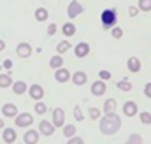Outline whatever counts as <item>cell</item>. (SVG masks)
Here are the masks:
<instances>
[{
	"label": "cell",
	"instance_id": "cell-1",
	"mask_svg": "<svg viewBox=\"0 0 151 144\" xmlns=\"http://www.w3.org/2000/svg\"><path fill=\"white\" fill-rule=\"evenodd\" d=\"M99 127H100V130H102L106 135H113V134H116V132L119 130L121 120H119V116H118L116 112H111V114H106V116L100 120Z\"/></svg>",
	"mask_w": 151,
	"mask_h": 144
},
{
	"label": "cell",
	"instance_id": "cell-2",
	"mask_svg": "<svg viewBox=\"0 0 151 144\" xmlns=\"http://www.w3.org/2000/svg\"><path fill=\"white\" fill-rule=\"evenodd\" d=\"M116 19H118V16H116V11H114V9H106V11H102V14H100V21H102V27H104L106 30L116 27Z\"/></svg>",
	"mask_w": 151,
	"mask_h": 144
},
{
	"label": "cell",
	"instance_id": "cell-3",
	"mask_svg": "<svg viewBox=\"0 0 151 144\" xmlns=\"http://www.w3.org/2000/svg\"><path fill=\"white\" fill-rule=\"evenodd\" d=\"M32 121H34V116L30 114V112H21V114H18L16 116V125L18 127H28V125H32Z\"/></svg>",
	"mask_w": 151,
	"mask_h": 144
},
{
	"label": "cell",
	"instance_id": "cell-4",
	"mask_svg": "<svg viewBox=\"0 0 151 144\" xmlns=\"http://www.w3.org/2000/svg\"><path fill=\"white\" fill-rule=\"evenodd\" d=\"M53 127H63L65 125V112H63V109H55L53 111Z\"/></svg>",
	"mask_w": 151,
	"mask_h": 144
},
{
	"label": "cell",
	"instance_id": "cell-5",
	"mask_svg": "<svg viewBox=\"0 0 151 144\" xmlns=\"http://www.w3.org/2000/svg\"><path fill=\"white\" fill-rule=\"evenodd\" d=\"M39 132H40V134H44L46 137H49V135H53V132H55V127H53V123H51V121H46V120H42V121L39 123Z\"/></svg>",
	"mask_w": 151,
	"mask_h": 144
},
{
	"label": "cell",
	"instance_id": "cell-6",
	"mask_svg": "<svg viewBox=\"0 0 151 144\" xmlns=\"http://www.w3.org/2000/svg\"><path fill=\"white\" fill-rule=\"evenodd\" d=\"M83 12V5L77 2V0H72L70 4H69V9H67V14L70 16V18H76V16H79Z\"/></svg>",
	"mask_w": 151,
	"mask_h": 144
},
{
	"label": "cell",
	"instance_id": "cell-7",
	"mask_svg": "<svg viewBox=\"0 0 151 144\" xmlns=\"http://www.w3.org/2000/svg\"><path fill=\"white\" fill-rule=\"evenodd\" d=\"M2 114L7 116V118H16V116H18V107H16L14 104L7 102V104L2 106Z\"/></svg>",
	"mask_w": 151,
	"mask_h": 144
},
{
	"label": "cell",
	"instance_id": "cell-8",
	"mask_svg": "<svg viewBox=\"0 0 151 144\" xmlns=\"http://www.w3.org/2000/svg\"><path fill=\"white\" fill-rule=\"evenodd\" d=\"M16 53H18V56L27 58V56H30V55H32V48H30V44H27V42H19V44H18Z\"/></svg>",
	"mask_w": 151,
	"mask_h": 144
},
{
	"label": "cell",
	"instance_id": "cell-9",
	"mask_svg": "<svg viewBox=\"0 0 151 144\" xmlns=\"http://www.w3.org/2000/svg\"><path fill=\"white\" fill-rule=\"evenodd\" d=\"M23 141H25V144H37L39 141V132L37 130H27L25 132V135H23Z\"/></svg>",
	"mask_w": 151,
	"mask_h": 144
},
{
	"label": "cell",
	"instance_id": "cell-10",
	"mask_svg": "<svg viewBox=\"0 0 151 144\" xmlns=\"http://www.w3.org/2000/svg\"><path fill=\"white\" fill-rule=\"evenodd\" d=\"M74 53H76L77 58H84V56L90 53V46H88L86 42H79V44L74 48Z\"/></svg>",
	"mask_w": 151,
	"mask_h": 144
},
{
	"label": "cell",
	"instance_id": "cell-11",
	"mask_svg": "<svg viewBox=\"0 0 151 144\" xmlns=\"http://www.w3.org/2000/svg\"><path fill=\"white\" fill-rule=\"evenodd\" d=\"M28 91H30V97L35 99V100H40V99L44 97V88H42L40 84H32V86L28 88Z\"/></svg>",
	"mask_w": 151,
	"mask_h": 144
},
{
	"label": "cell",
	"instance_id": "cell-12",
	"mask_svg": "<svg viewBox=\"0 0 151 144\" xmlns=\"http://www.w3.org/2000/svg\"><path fill=\"white\" fill-rule=\"evenodd\" d=\"M91 93H93L95 97L104 95V93H106V83H104V81H95V83L91 84Z\"/></svg>",
	"mask_w": 151,
	"mask_h": 144
},
{
	"label": "cell",
	"instance_id": "cell-13",
	"mask_svg": "<svg viewBox=\"0 0 151 144\" xmlns=\"http://www.w3.org/2000/svg\"><path fill=\"white\" fill-rule=\"evenodd\" d=\"M123 112H125L128 118L135 116V114H137V104L132 102V100H130V102H125V104H123Z\"/></svg>",
	"mask_w": 151,
	"mask_h": 144
},
{
	"label": "cell",
	"instance_id": "cell-14",
	"mask_svg": "<svg viewBox=\"0 0 151 144\" xmlns=\"http://www.w3.org/2000/svg\"><path fill=\"white\" fill-rule=\"evenodd\" d=\"M55 79H56L58 83H65V81H69V79H70V72L62 67V69H58V71L55 72Z\"/></svg>",
	"mask_w": 151,
	"mask_h": 144
},
{
	"label": "cell",
	"instance_id": "cell-15",
	"mask_svg": "<svg viewBox=\"0 0 151 144\" xmlns=\"http://www.w3.org/2000/svg\"><path fill=\"white\" fill-rule=\"evenodd\" d=\"M2 137H4V141L5 143H9V144H12V143H16V130L14 128H5L4 130V134H2Z\"/></svg>",
	"mask_w": 151,
	"mask_h": 144
},
{
	"label": "cell",
	"instance_id": "cell-16",
	"mask_svg": "<svg viewBox=\"0 0 151 144\" xmlns=\"http://www.w3.org/2000/svg\"><path fill=\"white\" fill-rule=\"evenodd\" d=\"M12 91H14L16 95H23L25 91H28V86H27L25 81H16V83L12 84Z\"/></svg>",
	"mask_w": 151,
	"mask_h": 144
},
{
	"label": "cell",
	"instance_id": "cell-17",
	"mask_svg": "<svg viewBox=\"0 0 151 144\" xmlns=\"http://www.w3.org/2000/svg\"><path fill=\"white\" fill-rule=\"evenodd\" d=\"M72 81H74V84L81 86V84H84L88 81V76H86V72L79 71V72H76V74H72Z\"/></svg>",
	"mask_w": 151,
	"mask_h": 144
},
{
	"label": "cell",
	"instance_id": "cell-18",
	"mask_svg": "<svg viewBox=\"0 0 151 144\" xmlns=\"http://www.w3.org/2000/svg\"><path fill=\"white\" fill-rule=\"evenodd\" d=\"M127 67H128V71H132V72H139L141 71V62H139V58H135V56L128 58Z\"/></svg>",
	"mask_w": 151,
	"mask_h": 144
},
{
	"label": "cell",
	"instance_id": "cell-19",
	"mask_svg": "<svg viewBox=\"0 0 151 144\" xmlns=\"http://www.w3.org/2000/svg\"><path fill=\"white\" fill-rule=\"evenodd\" d=\"M62 65H63V58H62V55H55L51 60H49V67H53V69H62Z\"/></svg>",
	"mask_w": 151,
	"mask_h": 144
},
{
	"label": "cell",
	"instance_id": "cell-20",
	"mask_svg": "<svg viewBox=\"0 0 151 144\" xmlns=\"http://www.w3.org/2000/svg\"><path fill=\"white\" fill-rule=\"evenodd\" d=\"M114 111H116V100H114V99L106 100V104H104V112H106V114H111Z\"/></svg>",
	"mask_w": 151,
	"mask_h": 144
},
{
	"label": "cell",
	"instance_id": "cell-21",
	"mask_svg": "<svg viewBox=\"0 0 151 144\" xmlns=\"http://www.w3.org/2000/svg\"><path fill=\"white\" fill-rule=\"evenodd\" d=\"M12 86V79L7 74H0V88H9Z\"/></svg>",
	"mask_w": 151,
	"mask_h": 144
},
{
	"label": "cell",
	"instance_id": "cell-22",
	"mask_svg": "<svg viewBox=\"0 0 151 144\" xmlns=\"http://www.w3.org/2000/svg\"><path fill=\"white\" fill-rule=\"evenodd\" d=\"M62 30H63V35L65 37H72L76 34V27L72 25V23H65Z\"/></svg>",
	"mask_w": 151,
	"mask_h": 144
},
{
	"label": "cell",
	"instance_id": "cell-23",
	"mask_svg": "<svg viewBox=\"0 0 151 144\" xmlns=\"http://www.w3.org/2000/svg\"><path fill=\"white\" fill-rule=\"evenodd\" d=\"M35 19L37 21H46L47 19V11L44 7H39L37 11H35Z\"/></svg>",
	"mask_w": 151,
	"mask_h": 144
},
{
	"label": "cell",
	"instance_id": "cell-24",
	"mask_svg": "<svg viewBox=\"0 0 151 144\" xmlns=\"http://www.w3.org/2000/svg\"><path fill=\"white\" fill-rule=\"evenodd\" d=\"M63 135H65V137H69V139H70V137H74V135H76V127H74V125H63Z\"/></svg>",
	"mask_w": 151,
	"mask_h": 144
},
{
	"label": "cell",
	"instance_id": "cell-25",
	"mask_svg": "<svg viewBox=\"0 0 151 144\" xmlns=\"http://www.w3.org/2000/svg\"><path fill=\"white\" fill-rule=\"evenodd\" d=\"M118 88L121 91H130L132 90V83L128 79H123V81H118Z\"/></svg>",
	"mask_w": 151,
	"mask_h": 144
},
{
	"label": "cell",
	"instance_id": "cell-26",
	"mask_svg": "<svg viewBox=\"0 0 151 144\" xmlns=\"http://www.w3.org/2000/svg\"><path fill=\"white\" fill-rule=\"evenodd\" d=\"M69 48H70L69 40H62V42H60V44L56 46V53H58V55H62V53H65V51H67Z\"/></svg>",
	"mask_w": 151,
	"mask_h": 144
},
{
	"label": "cell",
	"instance_id": "cell-27",
	"mask_svg": "<svg viewBox=\"0 0 151 144\" xmlns=\"http://www.w3.org/2000/svg\"><path fill=\"white\" fill-rule=\"evenodd\" d=\"M127 144H142V137H141L139 134H132V135L128 137Z\"/></svg>",
	"mask_w": 151,
	"mask_h": 144
},
{
	"label": "cell",
	"instance_id": "cell-28",
	"mask_svg": "<svg viewBox=\"0 0 151 144\" xmlns=\"http://www.w3.org/2000/svg\"><path fill=\"white\" fill-rule=\"evenodd\" d=\"M139 9L144 12L151 11V0H139Z\"/></svg>",
	"mask_w": 151,
	"mask_h": 144
},
{
	"label": "cell",
	"instance_id": "cell-29",
	"mask_svg": "<svg viewBox=\"0 0 151 144\" xmlns=\"http://www.w3.org/2000/svg\"><path fill=\"white\" fill-rule=\"evenodd\" d=\"M139 118H141V123H144V125H151V114L150 112H141Z\"/></svg>",
	"mask_w": 151,
	"mask_h": 144
},
{
	"label": "cell",
	"instance_id": "cell-30",
	"mask_svg": "<svg viewBox=\"0 0 151 144\" xmlns=\"http://www.w3.org/2000/svg\"><path fill=\"white\" fill-rule=\"evenodd\" d=\"M34 109H35V112H37V114H44V112L47 111V107H46V104H44V102H37Z\"/></svg>",
	"mask_w": 151,
	"mask_h": 144
},
{
	"label": "cell",
	"instance_id": "cell-31",
	"mask_svg": "<svg viewBox=\"0 0 151 144\" xmlns=\"http://www.w3.org/2000/svg\"><path fill=\"white\" fill-rule=\"evenodd\" d=\"M111 34H113L114 39H121V35H123V30H121L119 27H114V28H111Z\"/></svg>",
	"mask_w": 151,
	"mask_h": 144
},
{
	"label": "cell",
	"instance_id": "cell-32",
	"mask_svg": "<svg viewBox=\"0 0 151 144\" xmlns=\"http://www.w3.org/2000/svg\"><path fill=\"white\" fill-rule=\"evenodd\" d=\"M100 116V109H97V107H90V118L91 120H97Z\"/></svg>",
	"mask_w": 151,
	"mask_h": 144
},
{
	"label": "cell",
	"instance_id": "cell-33",
	"mask_svg": "<svg viewBox=\"0 0 151 144\" xmlns=\"http://www.w3.org/2000/svg\"><path fill=\"white\" fill-rule=\"evenodd\" d=\"M74 116H76V120H77V121H81V120H83V112H81V107H79V106H76V107H74Z\"/></svg>",
	"mask_w": 151,
	"mask_h": 144
},
{
	"label": "cell",
	"instance_id": "cell-34",
	"mask_svg": "<svg viewBox=\"0 0 151 144\" xmlns=\"http://www.w3.org/2000/svg\"><path fill=\"white\" fill-rule=\"evenodd\" d=\"M99 76H100V79H102V81H107V79L111 77V72H109V71H100V72H99Z\"/></svg>",
	"mask_w": 151,
	"mask_h": 144
},
{
	"label": "cell",
	"instance_id": "cell-35",
	"mask_svg": "<svg viewBox=\"0 0 151 144\" xmlns=\"http://www.w3.org/2000/svg\"><path fill=\"white\" fill-rule=\"evenodd\" d=\"M67 144H84V141H83L81 137H70Z\"/></svg>",
	"mask_w": 151,
	"mask_h": 144
},
{
	"label": "cell",
	"instance_id": "cell-36",
	"mask_svg": "<svg viewBox=\"0 0 151 144\" xmlns=\"http://www.w3.org/2000/svg\"><path fill=\"white\" fill-rule=\"evenodd\" d=\"M55 34H56V25L51 23V25L47 27V35H55Z\"/></svg>",
	"mask_w": 151,
	"mask_h": 144
},
{
	"label": "cell",
	"instance_id": "cell-37",
	"mask_svg": "<svg viewBox=\"0 0 151 144\" xmlns=\"http://www.w3.org/2000/svg\"><path fill=\"white\" fill-rule=\"evenodd\" d=\"M144 95H146L148 99H151V83H148V84L144 86Z\"/></svg>",
	"mask_w": 151,
	"mask_h": 144
},
{
	"label": "cell",
	"instance_id": "cell-38",
	"mask_svg": "<svg viewBox=\"0 0 151 144\" xmlns=\"http://www.w3.org/2000/svg\"><path fill=\"white\" fill-rule=\"evenodd\" d=\"M128 11H130V16H137V12H139V9H137V7H130Z\"/></svg>",
	"mask_w": 151,
	"mask_h": 144
},
{
	"label": "cell",
	"instance_id": "cell-39",
	"mask_svg": "<svg viewBox=\"0 0 151 144\" xmlns=\"http://www.w3.org/2000/svg\"><path fill=\"white\" fill-rule=\"evenodd\" d=\"M4 67H5V69H11V67H12V62H11V60H5V62H4Z\"/></svg>",
	"mask_w": 151,
	"mask_h": 144
},
{
	"label": "cell",
	"instance_id": "cell-40",
	"mask_svg": "<svg viewBox=\"0 0 151 144\" xmlns=\"http://www.w3.org/2000/svg\"><path fill=\"white\" fill-rule=\"evenodd\" d=\"M4 49H5V42L0 39V51H4Z\"/></svg>",
	"mask_w": 151,
	"mask_h": 144
},
{
	"label": "cell",
	"instance_id": "cell-41",
	"mask_svg": "<svg viewBox=\"0 0 151 144\" xmlns=\"http://www.w3.org/2000/svg\"><path fill=\"white\" fill-rule=\"evenodd\" d=\"M2 127H4V121H2V120H0V128H2Z\"/></svg>",
	"mask_w": 151,
	"mask_h": 144
}]
</instances>
